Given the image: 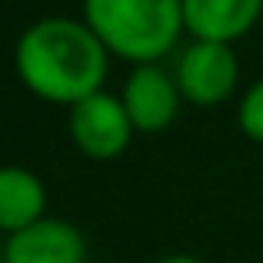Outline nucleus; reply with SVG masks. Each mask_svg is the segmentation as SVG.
Instances as JSON below:
<instances>
[{"instance_id":"obj_1","label":"nucleus","mask_w":263,"mask_h":263,"mask_svg":"<svg viewBox=\"0 0 263 263\" xmlns=\"http://www.w3.org/2000/svg\"><path fill=\"white\" fill-rule=\"evenodd\" d=\"M13 70L37 100L70 110L103 90L110 53L84 20L44 17L17 37Z\"/></svg>"},{"instance_id":"obj_2","label":"nucleus","mask_w":263,"mask_h":263,"mask_svg":"<svg viewBox=\"0 0 263 263\" xmlns=\"http://www.w3.org/2000/svg\"><path fill=\"white\" fill-rule=\"evenodd\" d=\"M84 24L127 64H160L183 33L180 0H84Z\"/></svg>"},{"instance_id":"obj_3","label":"nucleus","mask_w":263,"mask_h":263,"mask_svg":"<svg viewBox=\"0 0 263 263\" xmlns=\"http://www.w3.org/2000/svg\"><path fill=\"white\" fill-rule=\"evenodd\" d=\"M67 134L87 160L107 163L127 154L137 130L123 110L120 97L100 90V93L87 97L67 110Z\"/></svg>"},{"instance_id":"obj_4","label":"nucleus","mask_w":263,"mask_h":263,"mask_svg":"<svg viewBox=\"0 0 263 263\" xmlns=\"http://www.w3.org/2000/svg\"><path fill=\"white\" fill-rule=\"evenodd\" d=\"M174 80L180 97L193 107H217L230 100L240 84V60L230 44L193 40L177 60Z\"/></svg>"},{"instance_id":"obj_5","label":"nucleus","mask_w":263,"mask_h":263,"mask_svg":"<svg viewBox=\"0 0 263 263\" xmlns=\"http://www.w3.org/2000/svg\"><path fill=\"white\" fill-rule=\"evenodd\" d=\"M117 97H120L137 134H160V130H167L177 120L180 103H183L174 73L163 70L160 64L134 67Z\"/></svg>"},{"instance_id":"obj_6","label":"nucleus","mask_w":263,"mask_h":263,"mask_svg":"<svg viewBox=\"0 0 263 263\" xmlns=\"http://www.w3.org/2000/svg\"><path fill=\"white\" fill-rule=\"evenodd\" d=\"M4 263H90L87 240L70 220L44 217L30 223L27 230L7 237L0 247Z\"/></svg>"},{"instance_id":"obj_7","label":"nucleus","mask_w":263,"mask_h":263,"mask_svg":"<svg viewBox=\"0 0 263 263\" xmlns=\"http://www.w3.org/2000/svg\"><path fill=\"white\" fill-rule=\"evenodd\" d=\"M183 30L193 40L230 44L253 30L263 17V0H180Z\"/></svg>"},{"instance_id":"obj_8","label":"nucleus","mask_w":263,"mask_h":263,"mask_svg":"<svg viewBox=\"0 0 263 263\" xmlns=\"http://www.w3.org/2000/svg\"><path fill=\"white\" fill-rule=\"evenodd\" d=\"M47 217V186L27 167H0V233L27 230Z\"/></svg>"},{"instance_id":"obj_9","label":"nucleus","mask_w":263,"mask_h":263,"mask_svg":"<svg viewBox=\"0 0 263 263\" xmlns=\"http://www.w3.org/2000/svg\"><path fill=\"white\" fill-rule=\"evenodd\" d=\"M237 123L243 130V137H250L253 143H263V77L243 90L240 110H237Z\"/></svg>"},{"instance_id":"obj_10","label":"nucleus","mask_w":263,"mask_h":263,"mask_svg":"<svg viewBox=\"0 0 263 263\" xmlns=\"http://www.w3.org/2000/svg\"><path fill=\"white\" fill-rule=\"evenodd\" d=\"M154 263H206V260L193 257V253H170V257H160V260H154Z\"/></svg>"},{"instance_id":"obj_11","label":"nucleus","mask_w":263,"mask_h":263,"mask_svg":"<svg viewBox=\"0 0 263 263\" xmlns=\"http://www.w3.org/2000/svg\"><path fill=\"white\" fill-rule=\"evenodd\" d=\"M0 263H4V260H0Z\"/></svg>"}]
</instances>
